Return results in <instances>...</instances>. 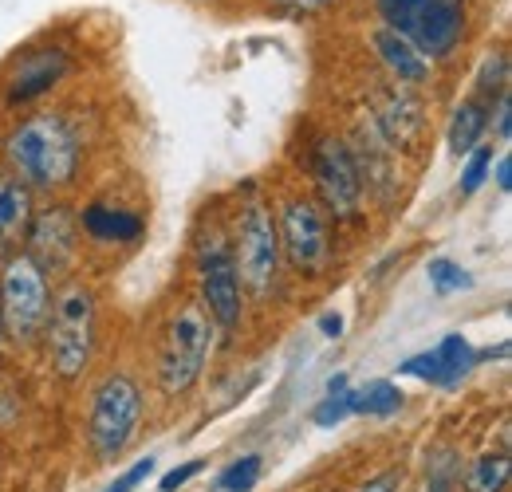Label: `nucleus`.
<instances>
[{"mask_svg": "<svg viewBox=\"0 0 512 492\" xmlns=\"http://www.w3.org/2000/svg\"><path fill=\"white\" fill-rule=\"evenodd\" d=\"M8 174L32 193H60L75 182L83 162V142L75 126L56 111H40L4 138Z\"/></svg>", "mask_w": 512, "mask_h": 492, "instance_id": "f257e3e1", "label": "nucleus"}, {"mask_svg": "<svg viewBox=\"0 0 512 492\" xmlns=\"http://www.w3.org/2000/svg\"><path fill=\"white\" fill-rule=\"evenodd\" d=\"M52 315V284L48 272L28 256L16 252L0 264V331L16 347H32L44 339Z\"/></svg>", "mask_w": 512, "mask_h": 492, "instance_id": "f03ea898", "label": "nucleus"}, {"mask_svg": "<svg viewBox=\"0 0 512 492\" xmlns=\"http://www.w3.org/2000/svg\"><path fill=\"white\" fill-rule=\"evenodd\" d=\"M213 323L201 304H182L162 327L158 343V390L166 398H182L201 382L209 351H213Z\"/></svg>", "mask_w": 512, "mask_h": 492, "instance_id": "7ed1b4c3", "label": "nucleus"}, {"mask_svg": "<svg viewBox=\"0 0 512 492\" xmlns=\"http://www.w3.org/2000/svg\"><path fill=\"white\" fill-rule=\"evenodd\" d=\"M383 28L418 48L422 60H446L465 40V0H375Z\"/></svg>", "mask_w": 512, "mask_h": 492, "instance_id": "20e7f679", "label": "nucleus"}, {"mask_svg": "<svg viewBox=\"0 0 512 492\" xmlns=\"http://www.w3.org/2000/svg\"><path fill=\"white\" fill-rule=\"evenodd\" d=\"M233 252V268L241 276V288L253 292L256 300H268L280 284V237H276V217L268 209V201L249 197L237 209V225L229 237Z\"/></svg>", "mask_w": 512, "mask_h": 492, "instance_id": "39448f33", "label": "nucleus"}, {"mask_svg": "<svg viewBox=\"0 0 512 492\" xmlns=\"http://www.w3.org/2000/svg\"><path fill=\"white\" fill-rule=\"evenodd\" d=\"M44 343H48V363L60 378L71 382L87 370L95 351V296L83 284H71L52 300Z\"/></svg>", "mask_w": 512, "mask_h": 492, "instance_id": "423d86ee", "label": "nucleus"}, {"mask_svg": "<svg viewBox=\"0 0 512 492\" xmlns=\"http://www.w3.org/2000/svg\"><path fill=\"white\" fill-rule=\"evenodd\" d=\"M142 426V386L130 374H107L91 394L87 414V445L99 461L123 457Z\"/></svg>", "mask_w": 512, "mask_h": 492, "instance_id": "0eeeda50", "label": "nucleus"}, {"mask_svg": "<svg viewBox=\"0 0 512 492\" xmlns=\"http://www.w3.org/2000/svg\"><path fill=\"white\" fill-rule=\"evenodd\" d=\"M276 237H280V260L296 276H320L331 260V221L316 197H288L276 217Z\"/></svg>", "mask_w": 512, "mask_h": 492, "instance_id": "6e6552de", "label": "nucleus"}, {"mask_svg": "<svg viewBox=\"0 0 512 492\" xmlns=\"http://www.w3.org/2000/svg\"><path fill=\"white\" fill-rule=\"evenodd\" d=\"M197 284H201L197 304L209 315V323L221 331H237V323L245 315V288H241V276L233 268L229 237L221 229H209L197 241Z\"/></svg>", "mask_w": 512, "mask_h": 492, "instance_id": "1a4fd4ad", "label": "nucleus"}, {"mask_svg": "<svg viewBox=\"0 0 512 492\" xmlns=\"http://www.w3.org/2000/svg\"><path fill=\"white\" fill-rule=\"evenodd\" d=\"M312 174L320 185L323 209L331 217H355L363 209V178L355 154L339 138H320L312 150Z\"/></svg>", "mask_w": 512, "mask_h": 492, "instance_id": "9d476101", "label": "nucleus"}, {"mask_svg": "<svg viewBox=\"0 0 512 492\" xmlns=\"http://www.w3.org/2000/svg\"><path fill=\"white\" fill-rule=\"evenodd\" d=\"M79 221L67 217L64 205H52L48 213L32 217L28 229V256L44 268V272H67L79 256Z\"/></svg>", "mask_w": 512, "mask_h": 492, "instance_id": "9b49d317", "label": "nucleus"}, {"mask_svg": "<svg viewBox=\"0 0 512 492\" xmlns=\"http://www.w3.org/2000/svg\"><path fill=\"white\" fill-rule=\"evenodd\" d=\"M473 367H477V351L469 347L465 335L453 331V335H446L434 351H422V355L406 359L398 370L410 374V378H422V382H430V386H453V382H461Z\"/></svg>", "mask_w": 512, "mask_h": 492, "instance_id": "f8f14e48", "label": "nucleus"}, {"mask_svg": "<svg viewBox=\"0 0 512 492\" xmlns=\"http://www.w3.org/2000/svg\"><path fill=\"white\" fill-rule=\"evenodd\" d=\"M67 67H71V60L60 48L24 52L20 60L12 63V75H8V103H32V99L48 95L67 75Z\"/></svg>", "mask_w": 512, "mask_h": 492, "instance_id": "ddd939ff", "label": "nucleus"}, {"mask_svg": "<svg viewBox=\"0 0 512 492\" xmlns=\"http://www.w3.org/2000/svg\"><path fill=\"white\" fill-rule=\"evenodd\" d=\"M32 217H36L32 189H24L12 174H0V264L16 256L20 245L28 241Z\"/></svg>", "mask_w": 512, "mask_h": 492, "instance_id": "4468645a", "label": "nucleus"}, {"mask_svg": "<svg viewBox=\"0 0 512 492\" xmlns=\"http://www.w3.org/2000/svg\"><path fill=\"white\" fill-rule=\"evenodd\" d=\"M79 233H87L95 245H134L142 237V217L123 205H87L79 213Z\"/></svg>", "mask_w": 512, "mask_h": 492, "instance_id": "2eb2a0df", "label": "nucleus"}, {"mask_svg": "<svg viewBox=\"0 0 512 492\" xmlns=\"http://www.w3.org/2000/svg\"><path fill=\"white\" fill-rule=\"evenodd\" d=\"M371 44H375V52H379L383 67L398 79V83L418 87V83H426V79H430V60H422V56H418V48H414L410 40H402L398 32H390V28H375Z\"/></svg>", "mask_w": 512, "mask_h": 492, "instance_id": "dca6fc26", "label": "nucleus"}, {"mask_svg": "<svg viewBox=\"0 0 512 492\" xmlns=\"http://www.w3.org/2000/svg\"><path fill=\"white\" fill-rule=\"evenodd\" d=\"M489 115H493V107L481 103L477 95L465 99V103L453 111V119H449V150H453L457 158H465V154L481 142V134H485V126H489Z\"/></svg>", "mask_w": 512, "mask_h": 492, "instance_id": "f3484780", "label": "nucleus"}, {"mask_svg": "<svg viewBox=\"0 0 512 492\" xmlns=\"http://www.w3.org/2000/svg\"><path fill=\"white\" fill-rule=\"evenodd\" d=\"M509 457L505 453H481L465 465L461 485L465 492H505L509 489Z\"/></svg>", "mask_w": 512, "mask_h": 492, "instance_id": "a211bd4d", "label": "nucleus"}, {"mask_svg": "<svg viewBox=\"0 0 512 492\" xmlns=\"http://www.w3.org/2000/svg\"><path fill=\"white\" fill-rule=\"evenodd\" d=\"M426 492H461V453L453 445L426 453Z\"/></svg>", "mask_w": 512, "mask_h": 492, "instance_id": "6ab92c4d", "label": "nucleus"}, {"mask_svg": "<svg viewBox=\"0 0 512 492\" xmlns=\"http://www.w3.org/2000/svg\"><path fill=\"white\" fill-rule=\"evenodd\" d=\"M402 398H406V394H402L394 382L375 378V382H367L363 390H355V414L390 418V414H398V410H402Z\"/></svg>", "mask_w": 512, "mask_h": 492, "instance_id": "aec40b11", "label": "nucleus"}, {"mask_svg": "<svg viewBox=\"0 0 512 492\" xmlns=\"http://www.w3.org/2000/svg\"><path fill=\"white\" fill-rule=\"evenodd\" d=\"M426 276H430V288L438 296H453V292H469L473 288V276L457 260H449V256H434L430 268H426Z\"/></svg>", "mask_w": 512, "mask_h": 492, "instance_id": "412c9836", "label": "nucleus"}, {"mask_svg": "<svg viewBox=\"0 0 512 492\" xmlns=\"http://www.w3.org/2000/svg\"><path fill=\"white\" fill-rule=\"evenodd\" d=\"M260 469H264V461H260L256 453L237 457L233 465H225V469H221V477H217V492H253L256 481H260Z\"/></svg>", "mask_w": 512, "mask_h": 492, "instance_id": "4be33fe9", "label": "nucleus"}, {"mask_svg": "<svg viewBox=\"0 0 512 492\" xmlns=\"http://www.w3.org/2000/svg\"><path fill=\"white\" fill-rule=\"evenodd\" d=\"M347 414H355V390L343 386V390H327V398L316 406L312 422H316L320 430H331V426H339Z\"/></svg>", "mask_w": 512, "mask_h": 492, "instance_id": "5701e85b", "label": "nucleus"}, {"mask_svg": "<svg viewBox=\"0 0 512 492\" xmlns=\"http://www.w3.org/2000/svg\"><path fill=\"white\" fill-rule=\"evenodd\" d=\"M489 174H493V146H473V150L465 154L461 193H465V197H469V193H477L481 185L489 182Z\"/></svg>", "mask_w": 512, "mask_h": 492, "instance_id": "b1692460", "label": "nucleus"}, {"mask_svg": "<svg viewBox=\"0 0 512 492\" xmlns=\"http://www.w3.org/2000/svg\"><path fill=\"white\" fill-rule=\"evenodd\" d=\"M150 473H154V457H142L138 465H130L127 473H123V477H115L103 492H134L146 477H150Z\"/></svg>", "mask_w": 512, "mask_h": 492, "instance_id": "393cba45", "label": "nucleus"}, {"mask_svg": "<svg viewBox=\"0 0 512 492\" xmlns=\"http://www.w3.org/2000/svg\"><path fill=\"white\" fill-rule=\"evenodd\" d=\"M205 469V461H186V465H178V469H170L162 481H158V492H174V489H182L186 481H193L197 473Z\"/></svg>", "mask_w": 512, "mask_h": 492, "instance_id": "a878e982", "label": "nucleus"}, {"mask_svg": "<svg viewBox=\"0 0 512 492\" xmlns=\"http://www.w3.org/2000/svg\"><path fill=\"white\" fill-rule=\"evenodd\" d=\"M276 8H284V12H292V16H312V12H323V8H331L335 0H272Z\"/></svg>", "mask_w": 512, "mask_h": 492, "instance_id": "bb28decb", "label": "nucleus"}, {"mask_svg": "<svg viewBox=\"0 0 512 492\" xmlns=\"http://www.w3.org/2000/svg\"><path fill=\"white\" fill-rule=\"evenodd\" d=\"M398 489H402V473L390 469V473H379L375 481H367L359 492H398Z\"/></svg>", "mask_w": 512, "mask_h": 492, "instance_id": "cd10ccee", "label": "nucleus"}, {"mask_svg": "<svg viewBox=\"0 0 512 492\" xmlns=\"http://www.w3.org/2000/svg\"><path fill=\"white\" fill-rule=\"evenodd\" d=\"M320 331L327 335V339H339L343 335V315H335V311H327L320 319Z\"/></svg>", "mask_w": 512, "mask_h": 492, "instance_id": "c85d7f7f", "label": "nucleus"}, {"mask_svg": "<svg viewBox=\"0 0 512 492\" xmlns=\"http://www.w3.org/2000/svg\"><path fill=\"white\" fill-rule=\"evenodd\" d=\"M497 185H501L505 193L512 189V162H509V154H501V158H497Z\"/></svg>", "mask_w": 512, "mask_h": 492, "instance_id": "c756f323", "label": "nucleus"}, {"mask_svg": "<svg viewBox=\"0 0 512 492\" xmlns=\"http://www.w3.org/2000/svg\"><path fill=\"white\" fill-rule=\"evenodd\" d=\"M0 343H4V331H0Z\"/></svg>", "mask_w": 512, "mask_h": 492, "instance_id": "7c9ffc66", "label": "nucleus"}]
</instances>
